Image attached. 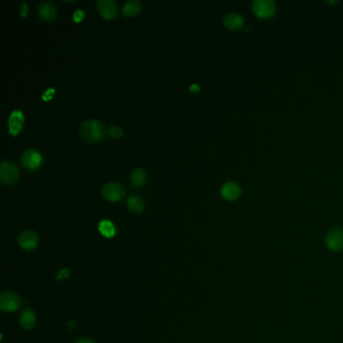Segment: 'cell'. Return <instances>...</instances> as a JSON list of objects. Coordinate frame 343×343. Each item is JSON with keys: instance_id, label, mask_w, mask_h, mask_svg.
<instances>
[{"instance_id": "obj_1", "label": "cell", "mask_w": 343, "mask_h": 343, "mask_svg": "<svg viewBox=\"0 0 343 343\" xmlns=\"http://www.w3.org/2000/svg\"><path fill=\"white\" fill-rule=\"evenodd\" d=\"M79 133L86 142L98 143L105 137L107 130L105 126L97 120H86L79 127Z\"/></svg>"}, {"instance_id": "obj_2", "label": "cell", "mask_w": 343, "mask_h": 343, "mask_svg": "<svg viewBox=\"0 0 343 343\" xmlns=\"http://www.w3.org/2000/svg\"><path fill=\"white\" fill-rule=\"evenodd\" d=\"M20 172L17 166L11 161H3L0 164V181L5 185H13L18 181Z\"/></svg>"}, {"instance_id": "obj_3", "label": "cell", "mask_w": 343, "mask_h": 343, "mask_svg": "<svg viewBox=\"0 0 343 343\" xmlns=\"http://www.w3.org/2000/svg\"><path fill=\"white\" fill-rule=\"evenodd\" d=\"M326 247L334 253H339L343 251V228L339 226L332 227L329 230L325 236Z\"/></svg>"}, {"instance_id": "obj_4", "label": "cell", "mask_w": 343, "mask_h": 343, "mask_svg": "<svg viewBox=\"0 0 343 343\" xmlns=\"http://www.w3.org/2000/svg\"><path fill=\"white\" fill-rule=\"evenodd\" d=\"M22 299L15 292L4 291L0 295V309L2 312L11 313L20 309Z\"/></svg>"}, {"instance_id": "obj_5", "label": "cell", "mask_w": 343, "mask_h": 343, "mask_svg": "<svg viewBox=\"0 0 343 343\" xmlns=\"http://www.w3.org/2000/svg\"><path fill=\"white\" fill-rule=\"evenodd\" d=\"M277 10L276 3L272 0H256L253 3L254 13L262 20L272 18Z\"/></svg>"}, {"instance_id": "obj_6", "label": "cell", "mask_w": 343, "mask_h": 343, "mask_svg": "<svg viewBox=\"0 0 343 343\" xmlns=\"http://www.w3.org/2000/svg\"><path fill=\"white\" fill-rule=\"evenodd\" d=\"M125 194L126 192H125L124 186L118 182L107 183L102 188V196L105 199L111 202H118L122 200L125 196Z\"/></svg>"}, {"instance_id": "obj_7", "label": "cell", "mask_w": 343, "mask_h": 343, "mask_svg": "<svg viewBox=\"0 0 343 343\" xmlns=\"http://www.w3.org/2000/svg\"><path fill=\"white\" fill-rule=\"evenodd\" d=\"M21 162L27 170H36L43 163V156L37 150L28 149L23 153Z\"/></svg>"}, {"instance_id": "obj_8", "label": "cell", "mask_w": 343, "mask_h": 343, "mask_svg": "<svg viewBox=\"0 0 343 343\" xmlns=\"http://www.w3.org/2000/svg\"><path fill=\"white\" fill-rule=\"evenodd\" d=\"M97 9H98L100 15L104 20H114L117 17L119 13L118 5L115 1L113 0H99L96 3Z\"/></svg>"}, {"instance_id": "obj_9", "label": "cell", "mask_w": 343, "mask_h": 343, "mask_svg": "<svg viewBox=\"0 0 343 343\" xmlns=\"http://www.w3.org/2000/svg\"><path fill=\"white\" fill-rule=\"evenodd\" d=\"M18 245L25 251H32L39 245V237L33 231H24L18 237Z\"/></svg>"}, {"instance_id": "obj_10", "label": "cell", "mask_w": 343, "mask_h": 343, "mask_svg": "<svg viewBox=\"0 0 343 343\" xmlns=\"http://www.w3.org/2000/svg\"><path fill=\"white\" fill-rule=\"evenodd\" d=\"M24 123H25L24 113L20 110L13 111L10 114L9 120H8V131H9V133L12 136L18 135L20 132L22 131L23 127H24Z\"/></svg>"}, {"instance_id": "obj_11", "label": "cell", "mask_w": 343, "mask_h": 343, "mask_svg": "<svg viewBox=\"0 0 343 343\" xmlns=\"http://www.w3.org/2000/svg\"><path fill=\"white\" fill-rule=\"evenodd\" d=\"M221 196L227 201H235L242 196V189L236 182H225L221 189Z\"/></svg>"}, {"instance_id": "obj_12", "label": "cell", "mask_w": 343, "mask_h": 343, "mask_svg": "<svg viewBox=\"0 0 343 343\" xmlns=\"http://www.w3.org/2000/svg\"><path fill=\"white\" fill-rule=\"evenodd\" d=\"M39 16L45 22H52L56 18L58 10L56 7L48 1L42 2L37 7Z\"/></svg>"}, {"instance_id": "obj_13", "label": "cell", "mask_w": 343, "mask_h": 343, "mask_svg": "<svg viewBox=\"0 0 343 343\" xmlns=\"http://www.w3.org/2000/svg\"><path fill=\"white\" fill-rule=\"evenodd\" d=\"M20 324L23 329L31 330L35 327L36 315L31 308L25 307L20 314Z\"/></svg>"}, {"instance_id": "obj_14", "label": "cell", "mask_w": 343, "mask_h": 343, "mask_svg": "<svg viewBox=\"0 0 343 343\" xmlns=\"http://www.w3.org/2000/svg\"><path fill=\"white\" fill-rule=\"evenodd\" d=\"M223 25L230 30H239L244 27L245 20L239 13H236V12L227 13L223 17Z\"/></svg>"}, {"instance_id": "obj_15", "label": "cell", "mask_w": 343, "mask_h": 343, "mask_svg": "<svg viewBox=\"0 0 343 343\" xmlns=\"http://www.w3.org/2000/svg\"><path fill=\"white\" fill-rule=\"evenodd\" d=\"M142 5L140 1L137 0H129L127 1L122 7V13L126 17H133L141 11Z\"/></svg>"}, {"instance_id": "obj_16", "label": "cell", "mask_w": 343, "mask_h": 343, "mask_svg": "<svg viewBox=\"0 0 343 343\" xmlns=\"http://www.w3.org/2000/svg\"><path fill=\"white\" fill-rule=\"evenodd\" d=\"M127 206L129 211L134 214H140L144 211V202L138 196H129L127 199Z\"/></svg>"}, {"instance_id": "obj_17", "label": "cell", "mask_w": 343, "mask_h": 343, "mask_svg": "<svg viewBox=\"0 0 343 343\" xmlns=\"http://www.w3.org/2000/svg\"><path fill=\"white\" fill-rule=\"evenodd\" d=\"M147 174L143 168H135L131 172V182L136 187H141L146 182Z\"/></svg>"}, {"instance_id": "obj_18", "label": "cell", "mask_w": 343, "mask_h": 343, "mask_svg": "<svg viewBox=\"0 0 343 343\" xmlns=\"http://www.w3.org/2000/svg\"><path fill=\"white\" fill-rule=\"evenodd\" d=\"M99 231L106 238H113L116 234L114 223L107 220H104L99 223Z\"/></svg>"}, {"instance_id": "obj_19", "label": "cell", "mask_w": 343, "mask_h": 343, "mask_svg": "<svg viewBox=\"0 0 343 343\" xmlns=\"http://www.w3.org/2000/svg\"><path fill=\"white\" fill-rule=\"evenodd\" d=\"M107 134L111 138H114V139L119 138V137H121L123 135L122 129L120 127H118V126H113V127H111V128H109L107 130Z\"/></svg>"}, {"instance_id": "obj_20", "label": "cell", "mask_w": 343, "mask_h": 343, "mask_svg": "<svg viewBox=\"0 0 343 343\" xmlns=\"http://www.w3.org/2000/svg\"><path fill=\"white\" fill-rule=\"evenodd\" d=\"M84 16H85V13L83 10L79 9L77 11H74V15H73V20H74V23H80L84 20Z\"/></svg>"}, {"instance_id": "obj_21", "label": "cell", "mask_w": 343, "mask_h": 343, "mask_svg": "<svg viewBox=\"0 0 343 343\" xmlns=\"http://www.w3.org/2000/svg\"><path fill=\"white\" fill-rule=\"evenodd\" d=\"M27 13H28V7H27V4L26 3H23V5H22V9H21V15L23 16V17H26V15H27Z\"/></svg>"}, {"instance_id": "obj_22", "label": "cell", "mask_w": 343, "mask_h": 343, "mask_svg": "<svg viewBox=\"0 0 343 343\" xmlns=\"http://www.w3.org/2000/svg\"><path fill=\"white\" fill-rule=\"evenodd\" d=\"M75 343H94V341H92V340L89 339V338H82V339L78 340Z\"/></svg>"}, {"instance_id": "obj_23", "label": "cell", "mask_w": 343, "mask_h": 343, "mask_svg": "<svg viewBox=\"0 0 343 343\" xmlns=\"http://www.w3.org/2000/svg\"><path fill=\"white\" fill-rule=\"evenodd\" d=\"M190 91L194 92V93H196V92L199 91V87L197 85H193V86H190Z\"/></svg>"}]
</instances>
